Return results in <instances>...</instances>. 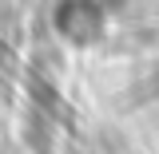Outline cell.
I'll return each mask as SVG.
<instances>
[{"label": "cell", "mask_w": 159, "mask_h": 154, "mask_svg": "<svg viewBox=\"0 0 159 154\" xmlns=\"http://www.w3.org/2000/svg\"><path fill=\"white\" fill-rule=\"evenodd\" d=\"M60 32L64 36H72V40H92L99 36V28H103V12H99L92 0H68L64 8H60Z\"/></svg>", "instance_id": "cell-1"}]
</instances>
